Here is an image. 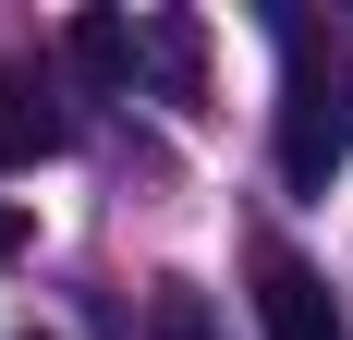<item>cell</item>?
<instances>
[{
	"label": "cell",
	"mask_w": 353,
	"mask_h": 340,
	"mask_svg": "<svg viewBox=\"0 0 353 340\" xmlns=\"http://www.w3.org/2000/svg\"><path fill=\"white\" fill-rule=\"evenodd\" d=\"M146 340H232L208 316V292H195V279H159V292H146Z\"/></svg>",
	"instance_id": "obj_6"
},
{
	"label": "cell",
	"mask_w": 353,
	"mask_h": 340,
	"mask_svg": "<svg viewBox=\"0 0 353 340\" xmlns=\"http://www.w3.org/2000/svg\"><path fill=\"white\" fill-rule=\"evenodd\" d=\"M134 85H159L171 109L208 98V25L195 12H134Z\"/></svg>",
	"instance_id": "obj_4"
},
{
	"label": "cell",
	"mask_w": 353,
	"mask_h": 340,
	"mask_svg": "<svg viewBox=\"0 0 353 340\" xmlns=\"http://www.w3.org/2000/svg\"><path fill=\"white\" fill-rule=\"evenodd\" d=\"M25 243H37V219H25V206H0V268H12Z\"/></svg>",
	"instance_id": "obj_7"
},
{
	"label": "cell",
	"mask_w": 353,
	"mask_h": 340,
	"mask_svg": "<svg viewBox=\"0 0 353 340\" xmlns=\"http://www.w3.org/2000/svg\"><path fill=\"white\" fill-rule=\"evenodd\" d=\"M256 328L268 340H341V316H329V279L292 255V243H268L256 255Z\"/></svg>",
	"instance_id": "obj_3"
},
{
	"label": "cell",
	"mask_w": 353,
	"mask_h": 340,
	"mask_svg": "<svg viewBox=\"0 0 353 340\" xmlns=\"http://www.w3.org/2000/svg\"><path fill=\"white\" fill-rule=\"evenodd\" d=\"M73 146V109H61V85L37 61H0V170H37V158H61Z\"/></svg>",
	"instance_id": "obj_2"
},
{
	"label": "cell",
	"mask_w": 353,
	"mask_h": 340,
	"mask_svg": "<svg viewBox=\"0 0 353 340\" xmlns=\"http://www.w3.org/2000/svg\"><path fill=\"white\" fill-rule=\"evenodd\" d=\"M73 73H98L110 98H134V25H122V12H73Z\"/></svg>",
	"instance_id": "obj_5"
},
{
	"label": "cell",
	"mask_w": 353,
	"mask_h": 340,
	"mask_svg": "<svg viewBox=\"0 0 353 340\" xmlns=\"http://www.w3.org/2000/svg\"><path fill=\"white\" fill-rule=\"evenodd\" d=\"M281 182L292 195H329L353 158V25H305L281 12Z\"/></svg>",
	"instance_id": "obj_1"
}]
</instances>
